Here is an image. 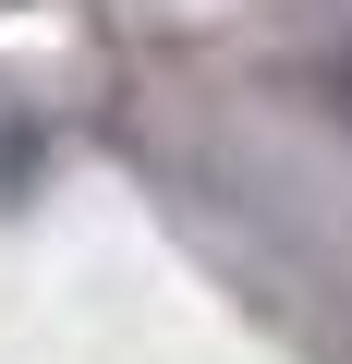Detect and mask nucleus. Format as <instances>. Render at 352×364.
Segmentation results:
<instances>
[{"mask_svg": "<svg viewBox=\"0 0 352 364\" xmlns=\"http://www.w3.org/2000/svg\"><path fill=\"white\" fill-rule=\"evenodd\" d=\"M340 97H352V61H340Z\"/></svg>", "mask_w": 352, "mask_h": 364, "instance_id": "1", "label": "nucleus"}]
</instances>
